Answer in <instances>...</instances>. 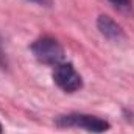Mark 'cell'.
<instances>
[{"instance_id":"5b68a950","label":"cell","mask_w":134,"mask_h":134,"mask_svg":"<svg viewBox=\"0 0 134 134\" xmlns=\"http://www.w3.org/2000/svg\"><path fill=\"white\" fill-rule=\"evenodd\" d=\"M109 2H112L115 6H120V8H128L131 5L130 0H109Z\"/></svg>"},{"instance_id":"277c9868","label":"cell","mask_w":134,"mask_h":134,"mask_svg":"<svg viewBox=\"0 0 134 134\" xmlns=\"http://www.w3.org/2000/svg\"><path fill=\"white\" fill-rule=\"evenodd\" d=\"M98 27H100L101 33L104 36H108V37H117L120 34V28L117 27V24H114L108 16H100Z\"/></svg>"},{"instance_id":"7a4b0ae2","label":"cell","mask_w":134,"mask_h":134,"mask_svg":"<svg viewBox=\"0 0 134 134\" xmlns=\"http://www.w3.org/2000/svg\"><path fill=\"white\" fill-rule=\"evenodd\" d=\"M58 125L61 126H75L86 130L89 133H104L109 128V123L103 119L94 117V115H86V114H70L63 115L58 119Z\"/></svg>"},{"instance_id":"8992f818","label":"cell","mask_w":134,"mask_h":134,"mask_svg":"<svg viewBox=\"0 0 134 134\" xmlns=\"http://www.w3.org/2000/svg\"><path fill=\"white\" fill-rule=\"evenodd\" d=\"M0 134H2V126H0Z\"/></svg>"},{"instance_id":"6da1fadb","label":"cell","mask_w":134,"mask_h":134,"mask_svg":"<svg viewBox=\"0 0 134 134\" xmlns=\"http://www.w3.org/2000/svg\"><path fill=\"white\" fill-rule=\"evenodd\" d=\"M31 52L34 56L44 63V64H52V66H58L61 64L63 58H64V50L59 45V42L53 37H41L31 45Z\"/></svg>"},{"instance_id":"3957f363","label":"cell","mask_w":134,"mask_h":134,"mask_svg":"<svg viewBox=\"0 0 134 134\" xmlns=\"http://www.w3.org/2000/svg\"><path fill=\"white\" fill-rule=\"evenodd\" d=\"M53 80L66 92H73L81 87V76L72 64H58L53 72Z\"/></svg>"}]
</instances>
